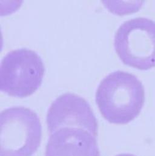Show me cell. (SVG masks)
Here are the masks:
<instances>
[{
  "label": "cell",
  "instance_id": "obj_1",
  "mask_svg": "<svg viewBox=\"0 0 155 156\" xmlns=\"http://www.w3.org/2000/svg\"><path fill=\"white\" fill-rule=\"evenodd\" d=\"M145 101L142 83L129 73L118 71L100 83L96 92L98 108L108 122L125 125L138 116Z\"/></svg>",
  "mask_w": 155,
  "mask_h": 156
},
{
  "label": "cell",
  "instance_id": "obj_4",
  "mask_svg": "<svg viewBox=\"0 0 155 156\" xmlns=\"http://www.w3.org/2000/svg\"><path fill=\"white\" fill-rule=\"evenodd\" d=\"M44 72L43 60L35 51L26 48L13 51L1 63V90L13 97H28L40 87Z\"/></svg>",
  "mask_w": 155,
  "mask_h": 156
},
{
  "label": "cell",
  "instance_id": "obj_7",
  "mask_svg": "<svg viewBox=\"0 0 155 156\" xmlns=\"http://www.w3.org/2000/svg\"><path fill=\"white\" fill-rule=\"evenodd\" d=\"M135 156L132 154H119L118 156Z\"/></svg>",
  "mask_w": 155,
  "mask_h": 156
},
{
  "label": "cell",
  "instance_id": "obj_6",
  "mask_svg": "<svg viewBox=\"0 0 155 156\" xmlns=\"http://www.w3.org/2000/svg\"><path fill=\"white\" fill-rule=\"evenodd\" d=\"M46 156H100L96 136L78 128H63L51 133Z\"/></svg>",
  "mask_w": 155,
  "mask_h": 156
},
{
  "label": "cell",
  "instance_id": "obj_2",
  "mask_svg": "<svg viewBox=\"0 0 155 156\" xmlns=\"http://www.w3.org/2000/svg\"><path fill=\"white\" fill-rule=\"evenodd\" d=\"M42 127L32 110L16 106L0 114V156H32L39 148Z\"/></svg>",
  "mask_w": 155,
  "mask_h": 156
},
{
  "label": "cell",
  "instance_id": "obj_3",
  "mask_svg": "<svg viewBox=\"0 0 155 156\" xmlns=\"http://www.w3.org/2000/svg\"><path fill=\"white\" fill-rule=\"evenodd\" d=\"M116 52L126 65L140 70L155 67V22L135 18L124 22L115 36Z\"/></svg>",
  "mask_w": 155,
  "mask_h": 156
},
{
  "label": "cell",
  "instance_id": "obj_5",
  "mask_svg": "<svg viewBox=\"0 0 155 156\" xmlns=\"http://www.w3.org/2000/svg\"><path fill=\"white\" fill-rule=\"evenodd\" d=\"M47 125L50 133L63 128L85 129L98 134V123L89 104L74 94L65 93L52 103L47 114Z\"/></svg>",
  "mask_w": 155,
  "mask_h": 156
}]
</instances>
